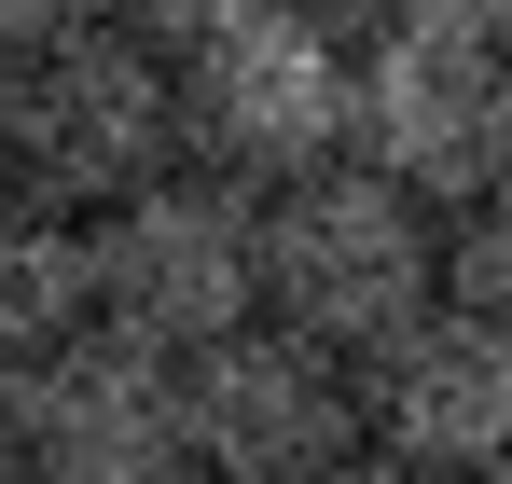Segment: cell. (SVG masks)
Here are the masks:
<instances>
[{
    "instance_id": "cell-1",
    "label": "cell",
    "mask_w": 512,
    "mask_h": 484,
    "mask_svg": "<svg viewBox=\"0 0 512 484\" xmlns=\"http://www.w3.org/2000/svg\"><path fill=\"white\" fill-rule=\"evenodd\" d=\"M167 166H194V70H180V42L97 14L70 42L14 56L0 180L56 194V208H125V194H153Z\"/></svg>"
},
{
    "instance_id": "cell-2",
    "label": "cell",
    "mask_w": 512,
    "mask_h": 484,
    "mask_svg": "<svg viewBox=\"0 0 512 484\" xmlns=\"http://www.w3.org/2000/svg\"><path fill=\"white\" fill-rule=\"evenodd\" d=\"M429 305H443V208L402 194L388 166L346 153L319 180H291V194H263V319L374 360Z\"/></svg>"
},
{
    "instance_id": "cell-3",
    "label": "cell",
    "mask_w": 512,
    "mask_h": 484,
    "mask_svg": "<svg viewBox=\"0 0 512 484\" xmlns=\"http://www.w3.org/2000/svg\"><path fill=\"white\" fill-rule=\"evenodd\" d=\"M97 319L139 332V346H222L263 319V194L222 166H167L153 194L97 208Z\"/></svg>"
},
{
    "instance_id": "cell-4",
    "label": "cell",
    "mask_w": 512,
    "mask_h": 484,
    "mask_svg": "<svg viewBox=\"0 0 512 484\" xmlns=\"http://www.w3.org/2000/svg\"><path fill=\"white\" fill-rule=\"evenodd\" d=\"M180 70H194V166H222L250 194H291V180L360 153V42L305 0L194 42Z\"/></svg>"
},
{
    "instance_id": "cell-5",
    "label": "cell",
    "mask_w": 512,
    "mask_h": 484,
    "mask_svg": "<svg viewBox=\"0 0 512 484\" xmlns=\"http://www.w3.org/2000/svg\"><path fill=\"white\" fill-rule=\"evenodd\" d=\"M180 388H194V471H222V484H333L374 443L360 360L291 332V319H250L222 346H194Z\"/></svg>"
},
{
    "instance_id": "cell-6",
    "label": "cell",
    "mask_w": 512,
    "mask_h": 484,
    "mask_svg": "<svg viewBox=\"0 0 512 484\" xmlns=\"http://www.w3.org/2000/svg\"><path fill=\"white\" fill-rule=\"evenodd\" d=\"M360 166H388L429 208H471L512 180V42L457 28H374L360 42Z\"/></svg>"
},
{
    "instance_id": "cell-7",
    "label": "cell",
    "mask_w": 512,
    "mask_h": 484,
    "mask_svg": "<svg viewBox=\"0 0 512 484\" xmlns=\"http://www.w3.org/2000/svg\"><path fill=\"white\" fill-rule=\"evenodd\" d=\"M28 471L42 484H180L194 471V388L139 332H70L28 360Z\"/></svg>"
},
{
    "instance_id": "cell-8",
    "label": "cell",
    "mask_w": 512,
    "mask_h": 484,
    "mask_svg": "<svg viewBox=\"0 0 512 484\" xmlns=\"http://www.w3.org/2000/svg\"><path fill=\"white\" fill-rule=\"evenodd\" d=\"M360 415H374V443L402 457V471H499L512 457V319H485V305H429V319H402L374 360H360Z\"/></svg>"
},
{
    "instance_id": "cell-9",
    "label": "cell",
    "mask_w": 512,
    "mask_h": 484,
    "mask_svg": "<svg viewBox=\"0 0 512 484\" xmlns=\"http://www.w3.org/2000/svg\"><path fill=\"white\" fill-rule=\"evenodd\" d=\"M70 332H97V208L0 180V360H56Z\"/></svg>"
},
{
    "instance_id": "cell-10",
    "label": "cell",
    "mask_w": 512,
    "mask_h": 484,
    "mask_svg": "<svg viewBox=\"0 0 512 484\" xmlns=\"http://www.w3.org/2000/svg\"><path fill=\"white\" fill-rule=\"evenodd\" d=\"M443 291L485 305V319H512V180L471 194V208H443Z\"/></svg>"
},
{
    "instance_id": "cell-11",
    "label": "cell",
    "mask_w": 512,
    "mask_h": 484,
    "mask_svg": "<svg viewBox=\"0 0 512 484\" xmlns=\"http://www.w3.org/2000/svg\"><path fill=\"white\" fill-rule=\"evenodd\" d=\"M111 14H125V28H153V42H180V56H194V42H222V28H250V14H277V0H111Z\"/></svg>"
},
{
    "instance_id": "cell-12",
    "label": "cell",
    "mask_w": 512,
    "mask_h": 484,
    "mask_svg": "<svg viewBox=\"0 0 512 484\" xmlns=\"http://www.w3.org/2000/svg\"><path fill=\"white\" fill-rule=\"evenodd\" d=\"M111 0H0V70L14 56H42V42H70V28H97Z\"/></svg>"
},
{
    "instance_id": "cell-13",
    "label": "cell",
    "mask_w": 512,
    "mask_h": 484,
    "mask_svg": "<svg viewBox=\"0 0 512 484\" xmlns=\"http://www.w3.org/2000/svg\"><path fill=\"white\" fill-rule=\"evenodd\" d=\"M402 28H457V42H512V0H374Z\"/></svg>"
},
{
    "instance_id": "cell-14",
    "label": "cell",
    "mask_w": 512,
    "mask_h": 484,
    "mask_svg": "<svg viewBox=\"0 0 512 484\" xmlns=\"http://www.w3.org/2000/svg\"><path fill=\"white\" fill-rule=\"evenodd\" d=\"M0 484H28V360H0Z\"/></svg>"
},
{
    "instance_id": "cell-15",
    "label": "cell",
    "mask_w": 512,
    "mask_h": 484,
    "mask_svg": "<svg viewBox=\"0 0 512 484\" xmlns=\"http://www.w3.org/2000/svg\"><path fill=\"white\" fill-rule=\"evenodd\" d=\"M333 484H443V471H402V457H388V443H360V457H346Z\"/></svg>"
},
{
    "instance_id": "cell-16",
    "label": "cell",
    "mask_w": 512,
    "mask_h": 484,
    "mask_svg": "<svg viewBox=\"0 0 512 484\" xmlns=\"http://www.w3.org/2000/svg\"><path fill=\"white\" fill-rule=\"evenodd\" d=\"M471 484H512V457H499V471H471Z\"/></svg>"
},
{
    "instance_id": "cell-17",
    "label": "cell",
    "mask_w": 512,
    "mask_h": 484,
    "mask_svg": "<svg viewBox=\"0 0 512 484\" xmlns=\"http://www.w3.org/2000/svg\"><path fill=\"white\" fill-rule=\"evenodd\" d=\"M180 484H222V471H180Z\"/></svg>"
},
{
    "instance_id": "cell-18",
    "label": "cell",
    "mask_w": 512,
    "mask_h": 484,
    "mask_svg": "<svg viewBox=\"0 0 512 484\" xmlns=\"http://www.w3.org/2000/svg\"><path fill=\"white\" fill-rule=\"evenodd\" d=\"M0 97H14V70H0Z\"/></svg>"
},
{
    "instance_id": "cell-19",
    "label": "cell",
    "mask_w": 512,
    "mask_h": 484,
    "mask_svg": "<svg viewBox=\"0 0 512 484\" xmlns=\"http://www.w3.org/2000/svg\"><path fill=\"white\" fill-rule=\"evenodd\" d=\"M28 484H42V471H28Z\"/></svg>"
}]
</instances>
